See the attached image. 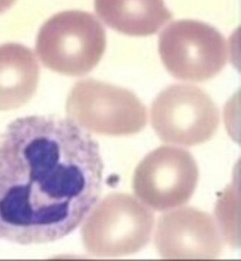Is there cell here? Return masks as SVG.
Instances as JSON below:
<instances>
[{"mask_svg": "<svg viewBox=\"0 0 241 261\" xmlns=\"http://www.w3.org/2000/svg\"><path fill=\"white\" fill-rule=\"evenodd\" d=\"M106 34L91 13L70 10L58 13L42 25L36 50L47 68L67 76L85 75L103 57Z\"/></svg>", "mask_w": 241, "mask_h": 261, "instance_id": "obj_2", "label": "cell"}, {"mask_svg": "<svg viewBox=\"0 0 241 261\" xmlns=\"http://www.w3.org/2000/svg\"><path fill=\"white\" fill-rule=\"evenodd\" d=\"M198 179V167L191 153L165 145L151 151L139 164L132 187L140 201L164 211L187 203Z\"/></svg>", "mask_w": 241, "mask_h": 261, "instance_id": "obj_7", "label": "cell"}, {"mask_svg": "<svg viewBox=\"0 0 241 261\" xmlns=\"http://www.w3.org/2000/svg\"><path fill=\"white\" fill-rule=\"evenodd\" d=\"M155 246L169 260L215 259L222 251V239L212 217L192 207L168 212L160 217Z\"/></svg>", "mask_w": 241, "mask_h": 261, "instance_id": "obj_8", "label": "cell"}, {"mask_svg": "<svg viewBox=\"0 0 241 261\" xmlns=\"http://www.w3.org/2000/svg\"><path fill=\"white\" fill-rule=\"evenodd\" d=\"M67 109L84 128L104 136L136 134L147 123L146 108L132 91L94 79L76 82Z\"/></svg>", "mask_w": 241, "mask_h": 261, "instance_id": "obj_4", "label": "cell"}, {"mask_svg": "<svg viewBox=\"0 0 241 261\" xmlns=\"http://www.w3.org/2000/svg\"><path fill=\"white\" fill-rule=\"evenodd\" d=\"M88 248L102 257H120L140 251L150 241L154 215L148 206L127 193L105 197L87 219Z\"/></svg>", "mask_w": 241, "mask_h": 261, "instance_id": "obj_3", "label": "cell"}, {"mask_svg": "<svg viewBox=\"0 0 241 261\" xmlns=\"http://www.w3.org/2000/svg\"><path fill=\"white\" fill-rule=\"evenodd\" d=\"M94 8L105 24L131 36L156 34L173 17L164 0H94Z\"/></svg>", "mask_w": 241, "mask_h": 261, "instance_id": "obj_9", "label": "cell"}, {"mask_svg": "<svg viewBox=\"0 0 241 261\" xmlns=\"http://www.w3.org/2000/svg\"><path fill=\"white\" fill-rule=\"evenodd\" d=\"M99 146L72 118H17L0 135V241L21 246L68 236L103 189Z\"/></svg>", "mask_w": 241, "mask_h": 261, "instance_id": "obj_1", "label": "cell"}, {"mask_svg": "<svg viewBox=\"0 0 241 261\" xmlns=\"http://www.w3.org/2000/svg\"><path fill=\"white\" fill-rule=\"evenodd\" d=\"M40 68L34 53L19 43L0 45V109H14L32 97Z\"/></svg>", "mask_w": 241, "mask_h": 261, "instance_id": "obj_10", "label": "cell"}, {"mask_svg": "<svg viewBox=\"0 0 241 261\" xmlns=\"http://www.w3.org/2000/svg\"><path fill=\"white\" fill-rule=\"evenodd\" d=\"M15 2L16 0H0V14L8 10Z\"/></svg>", "mask_w": 241, "mask_h": 261, "instance_id": "obj_11", "label": "cell"}, {"mask_svg": "<svg viewBox=\"0 0 241 261\" xmlns=\"http://www.w3.org/2000/svg\"><path fill=\"white\" fill-rule=\"evenodd\" d=\"M158 51L171 75L191 82L207 81L216 76L229 56L227 42L222 34L195 20L170 23L159 35Z\"/></svg>", "mask_w": 241, "mask_h": 261, "instance_id": "obj_5", "label": "cell"}, {"mask_svg": "<svg viewBox=\"0 0 241 261\" xmlns=\"http://www.w3.org/2000/svg\"><path fill=\"white\" fill-rule=\"evenodd\" d=\"M151 120L164 142L191 147L212 138L218 128L219 113L205 91L181 84L168 87L155 98Z\"/></svg>", "mask_w": 241, "mask_h": 261, "instance_id": "obj_6", "label": "cell"}]
</instances>
